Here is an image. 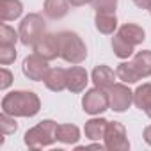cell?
Instances as JSON below:
<instances>
[{"label": "cell", "instance_id": "obj_1", "mask_svg": "<svg viewBox=\"0 0 151 151\" xmlns=\"http://www.w3.org/2000/svg\"><path fill=\"white\" fill-rule=\"evenodd\" d=\"M41 110V100L32 91H13L2 100V112L14 117H34Z\"/></svg>", "mask_w": 151, "mask_h": 151}, {"label": "cell", "instance_id": "obj_2", "mask_svg": "<svg viewBox=\"0 0 151 151\" xmlns=\"http://www.w3.org/2000/svg\"><path fill=\"white\" fill-rule=\"evenodd\" d=\"M117 78L124 84H137L151 75V50H140L132 60L121 62L116 69Z\"/></svg>", "mask_w": 151, "mask_h": 151}, {"label": "cell", "instance_id": "obj_3", "mask_svg": "<svg viewBox=\"0 0 151 151\" xmlns=\"http://www.w3.org/2000/svg\"><path fill=\"white\" fill-rule=\"evenodd\" d=\"M57 41H59V53L66 62L80 64V62L86 60L87 48H86V43L82 41V37L77 32L62 30V32L57 34Z\"/></svg>", "mask_w": 151, "mask_h": 151}, {"label": "cell", "instance_id": "obj_4", "mask_svg": "<svg viewBox=\"0 0 151 151\" xmlns=\"http://www.w3.org/2000/svg\"><path fill=\"white\" fill-rule=\"evenodd\" d=\"M23 140L30 149H41V147L52 146L57 140V123L52 121V119L41 121L34 128L25 132Z\"/></svg>", "mask_w": 151, "mask_h": 151}, {"label": "cell", "instance_id": "obj_5", "mask_svg": "<svg viewBox=\"0 0 151 151\" xmlns=\"http://www.w3.org/2000/svg\"><path fill=\"white\" fill-rule=\"evenodd\" d=\"M18 34H20L22 45H25V46H34V45L45 36V20H43V16L37 14V13L27 14V16L22 20V23H20Z\"/></svg>", "mask_w": 151, "mask_h": 151}, {"label": "cell", "instance_id": "obj_6", "mask_svg": "<svg viewBox=\"0 0 151 151\" xmlns=\"http://www.w3.org/2000/svg\"><path fill=\"white\" fill-rule=\"evenodd\" d=\"M105 147L109 151H128L130 140L126 137V128L117 121H109L105 130Z\"/></svg>", "mask_w": 151, "mask_h": 151}, {"label": "cell", "instance_id": "obj_7", "mask_svg": "<svg viewBox=\"0 0 151 151\" xmlns=\"http://www.w3.org/2000/svg\"><path fill=\"white\" fill-rule=\"evenodd\" d=\"M22 71H23V75H25L29 80H34V82H45L46 75H48V71H50V68H48V60L34 52L32 55L25 57V60H23V64H22Z\"/></svg>", "mask_w": 151, "mask_h": 151}, {"label": "cell", "instance_id": "obj_8", "mask_svg": "<svg viewBox=\"0 0 151 151\" xmlns=\"http://www.w3.org/2000/svg\"><path fill=\"white\" fill-rule=\"evenodd\" d=\"M82 107H84V112H87L91 116H100L101 112H105L110 107V103H109V93H105L100 87L89 89L84 94V98H82Z\"/></svg>", "mask_w": 151, "mask_h": 151}, {"label": "cell", "instance_id": "obj_9", "mask_svg": "<svg viewBox=\"0 0 151 151\" xmlns=\"http://www.w3.org/2000/svg\"><path fill=\"white\" fill-rule=\"evenodd\" d=\"M109 103L114 112H124L133 103V91L128 87V84H114L109 89Z\"/></svg>", "mask_w": 151, "mask_h": 151}, {"label": "cell", "instance_id": "obj_10", "mask_svg": "<svg viewBox=\"0 0 151 151\" xmlns=\"http://www.w3.org/2000/svg\"><path fill=\"white\" fill-rule=\"evenodd\" d=\"M34 52L41 57H45L46 60H53L57 57H60L59 53V41H57V34H45L36 45H34Z\"/></svg>", "mask_w": 151, "mask_h": 151}, {"label": "cell", "instance_id": "obj_11", "mask_svg": "<svg viewBox=\"0 0 151 151\" xmlns=\"http://www.w3.org/2000/svg\"><path fill=\"white\" fill-rule=\"evenodd\" d=\"M89 82V75L82 66H71L68 69V91L82 93Z\"/></svg>", "mask_w": 151, "mask_h": 151}, {"label": "cell", "instance_id": "obj_12", "mask_svg": "<svg viewBox=\"0 0 151 151\" xmlns=\"http://www.w3.org/2000/svg\"><path fill=\"white\" fill-rule=\"evenodd\" d=\"M116 77L117 75L114 73L112 68L105 66V64H100L93 69V82H94V87H100L103 91H109L116 82Z\"/></svg>", "mask_w": 151, "mask_h": 151}, {"label": "cell", "instance_id": "obj_13", "mask_svg": "<svg viewBox=\"0 0 151 151\" xmlns=\"http://www.w3.org/2000/svg\"><path fill=\"white\" fill-rule=\"evenodd\" d=\"M45 86L53 93H60V91L68 89V69L52 68L45 78Z\"/></svg>", "mask_w": 151, "mask_h": 151}, {"label": "cell", "instance_id": "obj_14", "mask_svg": "<svg viewBox=\"0 0 151 151\" xmlns=\"http://www.w3.org/2000/svg\"><path fill=\"white\" fill-rule=\"evenodd\" d=\"M133 103L147 117H151V84L146 82L133 91Z\"/></svg>", "mask_w": 151, "mask_h": 151}, {"label": "cell", "instance_id": "obj_15", "mask_svg": "<svg viewBox=\"0 0 151 151\" xmlns=\"http://www.w3.org/2000/svg\"><path fill=\"white\" fill-rule=\"evenodd\" d=\"M45 16L50 20H60L69 13V0H45Z\"/></svg>", "mask_w": 151, "mask_h": 151}, {"label": "cell", "instance_id": "obj_16", "mask_svg": "<svg viewBox=\"0 0 151 151\" xmlns=\"http://www.w3.org/2000/svg\"><path fill=\"white\" fill-rule=\"evenodd\" d=\"M23 4L20 0H0V20L2 22H14L22 16Z\"/></svg>", "mask_w": 151, "mask_h": 151}, {"label": "cell", "instance_id": "obj_17", "mask_svg": "<svg viewBox=\"0 0 151 151\" xmlns=\"http://www.w3.org/2000/svg\"><path fill=\"white\" fill-rule=\"evenodd\" d=\"M94 25L101 34H114V30L117 29V16H116V13L96 11Z\"/></svg>", "mask_w": 151, "mask_h": 151}, {"label": "cell", "instance_id": "obj_18", "mask_svg": "<svg viewBox=\"0 0 151 151\" xmlns=\"http://www.w3.org/2000/svg\"><path fill=\"white\" fill-rule=\"evenodd\" d=\"M117 34H119L121 37H124V39H126L130 45H133V46L144 43V39H146L144 29L139 27V25H135V23H124V25L117 30Z\"/></svg>", "mask_w": 151, "mask_h": 151}, {"label": "cell", "instance_id": "obj_19", "mask_svg": "<svg viewBox=\"0 0 151 151\" xmlns=\"http://www.w3.org/2000/svg\"><path fill=\"white\" fill-rule=\"evenodd\" d=\"M107 124H109V121L103 119V117H93V119H89V121L86 123V128H84L86 137L91 139V140H100V139H103V137H105Z\"/></svg>", "mask_w": 151, "mask_h": 151}, {"label": "cell", "instance_id": "obj_20", "mask_svg": "<svg viewBox=\"0 0 151 151\" xmlns=\"http://www.w3.org/2000/svg\"><path fill=\"white\" fill-rule=\"evenodd\" d=\"M80 139V130L75 124H57V140L62 144H77Z\"/></svg>", "mask_w": 151, "mask_h": 151}, {"label": "cell", "instance_id": "obj_21", "mask_svg": "<svg viewBox=\"0 0 151 151\" xmlns=\"http://www.w3.org/2000/svg\"><path fill=\"white\" fill-rule=\"evenodd\" d=\"M133 45H130L124 37H121L119 34H114L112 37V50H114V55L119 57V59H128L133 55Z\"/></svg>", "mask_w": 151, "mask_h": 151}, {"label": "cell", "instance_id": "obj_22", "mask_svg": "<svg viewBox=\"0 0 151 151\" xmlns=\"http://www.w3.org/2000/svg\"><path fill=\"white\" fill-rule=\"evenodd\" d=\"M20 41V34L14 32L13 27L9 25H2L0 27V45H11V46H16V43Z\"/></svg>", "mask_w": 151, "mask_h": 151}, {"label": "cell", "instance_id": "obj_23", "mask_svg": "<svg viewBox=\"0 0 151 151\" xmlns=\"http://www.w3.org/2000/svg\"><path fill=\"white\" fill-rule=\"evenodd\" d=\"M0 128H2V135H11L18 130V123L14 121V116L7 114V112H2L0 116Z\"/></svg>", "mask_w": 151, "mask_h": 151}, {"label": "cell", "instance_id": "obj_24", "mask_svg": "<svg viewBox=\"0 0 151 151\" xmlns=\"http://www.w3.org/2000/svg\"><path fill=\"white\" fill-rule=\"evenodd\" d=\"M16 59V46L11 45H0V64H11Z\"/></svg>", "mask_w": 151, "mask_h": 151}, {"label": "cell", "instance_id": "obj_25", "mask_svg": "<svg viewBox=\"0 0 151 151\" xmlns=\"http://www.w3.org/2000/svg\"><path fill=\"white\" fill-rule=\"evenodd\" d=\"M93 6L96 11H105V13H116L117 0H93Z\"/></svg>", "mask_w": 151, "mask_h": 151}, {"label": "cell", "instance_id": "obj_26", "mask_svg": "<svg viewBox=\"0 0 151 151\" xmlns=\"http://www.w3.org/2000/svg\"><path fill=\"white\" fill-rule=\"evenodd\" d=\"M11 84H13V73L7 68H2L0 69V89L6 91Z\"/></svg>", "mask_w": 151, "mask_h": 151}, {"label": "cell", "instance_id": "obj_27", "mask_svg": "<svg viewBox=\"0 0 151 151\" xmlns=\"http://www.w3.org/2000/svg\"><path fill=\"white\" fill-rule=\"evenodd\" d=\"M132 2H133L139 9H149V7H151V0H132Z\"/></svg>", "mask_w": 151, "mask_h": 151}, {"label": "cell", "instance_id": "obj_28", "mask_svg": "<svg viewBox=\"0 0 151 151\" xmlns=\"http://www.w3.org/2000/svg\"><path fill=\"white\" fill-rule=\"evenodd\" d=\"M142 137H144L146 144H149V146H151V124L144 128V135H142Z\"/></svg>", "mask_w": 151, "mask_h": 151}, {"label": "cell", "instance_id": "obj_29", "mask_svg": "<svg viewBox=\"0 0 151 151\" xmlns=\"http://www.w3.org/2000/svg\"><path fill=\"white\" fill-rule=\"evenodd\" d=\"M89 2H93V0H69V4H71V6H75V7L86 6V4H89Z\"/></svg>", "mask_w": 151, "mask_h": 151}, {"label": "cell", "instance_id": "obj_30", "mask_svg": "<svg viewBox=\"0 0 151 151\" xmlns=\"http://www.w3.org/2000/svg\"><path fill=\"white\" fill-rule=\"evenodd\" d=\"M147 11H149V14H151V7H149V9H147Z\"/></svg>", "mask_w": 151, "mask_h": 151}]
</instances>
